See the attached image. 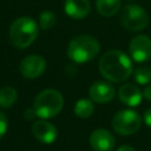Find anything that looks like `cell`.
I'll list each match as a JSON object with an SVG mask.
<instances>
[{
	"label": "cell",
	"instance_id": "cell-1",
	"mask_svg": "<svg viewBox=\"0 0 151 151\" xmlns=\"http://www.w3.org/2000/svg\"><path fill=\"white\" fill-rule=\"evenodd\" d=\"M99 71L105 79L112 83H120L131 76L133 67L131 59L124 52L111 50L100 58Z\"/></svg>",
	"mask_w": 151,
	"mask_h": 151
},
{
	"label": "cell",
	"instance_id": "cell-2",
	"mask_svg": "<svg viewBox=\"0 0 151 151\" xmlns=\"http://www.w3.org/2000/svg\"><path fill=\"white\" fill-rule=\"evenodd\" d=\"M39 24L29 17H19L9 26V40L19 50L27 48L39 34Z\"/></svg>",
	"mask_w": 151,
	"mask_h": 151
},
{
	"label": "cell",
	"instance_id": "cell-3",
	"mask_svg": "<svg viewBox=\"0 0 151 151\" xmlns=\"http://www.w3.org/2000/svg\"><path fill=\"white\" fill-rule=\"evenodd\" d=\"M100 51L99 41L92 35H78L73 38L67 47V57L77 63L84 64L97 57Z\"/></svg>",
	"mask_w": 151,
	"mask_h": 151
},
{
	"label": "cell",
	"instance_id": "cell-4",
	"mask_svg": "<svg viewBox=\"0 0 151 151\" xmlns=\"http://www.w3.org/2000/svg\"><path fill=\"white\" fill-rule=\"evenodd\" d=\"M64 107L63 94L54 88H46L41 91L34 99L33 109L38 118L48 119L58 116Z\"/></svg>",
	"mask_w": 151,
	"mask_h": 151
},
{
	"label": "cell",
	"instance_id": "cell-5",
	"mask_svg": "<svg viewBox=\"0 0 151 151\" xmlns=\"http://www.w3.org/2000/svg\"><path fill=\"white\" fill-rule=\"evenodd\" d=\"M122 25L131 32L143 31L149 24V15L145 9L138 5H126L119 15Z\"/></svg>",
	"mask_w": 151,
	"mask_h": 151
},
{
	"label": "cell",
	"instance_id": "cell-6",
	"mask_svg": "<svg viewBox=\"0 0 151 151\" xmlns=\"http://www.w3.org/2000/svg\"><path fill=\"white\" fill-rule=\"evenodd\" d=\"M142 125V117L134 110H120L112 118L113 130L122 136H131L136 133Z\"/></svg>",
	"mask_w": 151,
	"mask_h": 151
},
{
	"label": "cell",
	"instance_id": "cell-7",
	"mask_svg": "<svg viewBox=\"0 0 151 151\" xmlns=\"http://www.w3.org/2000/svg\"><path fill=\"white\" fill-rule=\"evenodd\" d=\"M46 68V60L38 54H31L25 57L20 61V73L27 79H35L40 77Z\"/></svg>",
	"mask_w": 151,
	"mask_h": 151
},
{
	"label": "cell",
	"instance_id": "cell-8",
	"mask_svg": "<svg viewBox=\"0 0 151 151\" xmlns=\"http://www.w3.org/2000/svg\"><path fill=\"white\" fill-rule=\"evenodd\" d=\"M129 52L137 63H145L151 59V39L147 35H137L130 41Z\"/></svg>",
	"mask_w": 151,
	"mask_h": 151
},
{
	"label": "cell",
	"instance_id": "cell-9",
	"mask_svg": "<svg viewBox=\"0 0 151 151\" xmlns=\"http://www.w3.org/2000/svg\"><path fill=\"white\" fill-rule=\"evenodd\" d=\"M88 142L94 151H112L116 145L114 136L106 129L94 130L90 134Z\"/></svg>",
	"mask_w": 151,
	"mask_h": 151
},
{
	"label": "cell",
	"instance_id": "cell-10",
	"mask_svg": "<svg viewBox=\"0 0 151 151\" xmlns=\"http://www.w3.org/2000/svg\"><path fill=\"white\" fill-rule=\"evenodd\" d=\"M32 133L40 143L44 144H52L58 137V130L55 125L45 119H39L33 123Z\"/></svg>",
	"mask_w": 151,
	"mask_h": 151
},
{
	"label": "cell",
	"instance_id": "cell-11",
	"mask_svg": "<svg viewBox=\"0 0 151 151\" xmlns=\"http://www.w3.org/2000/svg\"><path fill=\"white\" fill-rule=\"evenodd\" d=\"M114 87L106 81H94L88 88L90 99L98 104H105L114 98Z\"/></svg>",
	"mask_w": 151,
	"mask_h": 151
},
{
	"label": "cell",
	"instance_id": "cell-12",
	"mask_svg": "<svg viewBox=\"0 0 151 151\" xmlns=\"http://www.w3.org/2000/svg\"><path fill=\"white\" fill-rule=\"evenodd\" d=\"M118 97H119V100L124 105L130 106V107H134L142 103L143 93L140 92V90L136 85L124 84L118 90Z\"/></svg>",
	"mask_w": 151,
	"mask_h": 151
},
{
	"label": "cell",
	"instance_id": "cell-13",
	"mask_svg": "<svg viewBox=\"0 0 151 151\" xmlns=\"http://www.w3.org/2000/svg\"><path fill=\"white\" fill-rule=\"evenodd\" d=\"M64 9L67 17L79 20L86 18L91 12V4L88 0H66Z\"/></svg>",
	"mask_w": 151,
	"mask_h": 151
},
{
	"label": "cell",
	"instance_id": "cell-14",
	"mask_svg": "<svg viewBox=\"0 0 151 151\" xmlns=\"http://www.w3.org/2000/svg\"><path fill=\"white\" fill-rule=\"evenodd\" d=\"M120 0H97V12L103 17H113L120 9Z\"/></svg>",
	"mask_w": 151,
	"mask_h": 151
},
{
	"label": "cell",
	"instance_id": "cell-15",
	"mask_svg": "<svg viewBox=\"0 0 151 151\" xmlns=\"http://www.w3.org/2000/svg\"><path fill=\"white\" fill-rule=\"evenodd\" d=\"M18 98V92L13 86H4L0 88V107L9 109L14 105Z\"/></svg>",
	"mask_w": 151,
	"mask_h": 151
},
{
	"label": "cell",
	"instance_id": "cell-16",
	"mask_svg": "<svg viewBox=\"0 0 151 151\" xmlns=\"http://www.w3.org/2000/svg\"><path fill=\"white\" fill-rule=\"evenodd\" d=\"M94 112V104L91 99L81 98L74 105V113L78 118H88Z\"/></svg>",
	"mask_w": 151,
	"mask_h": 151
},
{
	"label": "cell",
	"instance_id": "cell-17",
	"mask_svg": "<svg viewBox=\"0 0 151 151\" xmlns=\"http://www.w3.org/2000/svg\"><path fill=\"white\" fill-rule=\"evenodd\" d=\"M134 80L139 85H146L151 81V68L149 66H139L133 72Z\"/></svg>",
	"mask_w": 151,
	"mask_h": 151
},
{
	"label": "cell",
	"instance_id": "cell-18",
	"mask_svg": "<svg viewBox=\"0 0 151 151\" xmlns=\"http://www.w3.org/2000/svg\"><path fill=\"white\" fill-rule=\"evenodd\" d=\"M57 22V17L51 11H44L39 15V27L42 29H50Z\"/></svg>",
	"mask_w": 151,
	"mask_h": 151
},
{
	"label": "cell",
	"instance_id": "cell-19",
	"mask_svg": "<svg viewBox=\"0 0 151 151\" xmlns=\"http://www.w3.org/2000/svg\"><path fill=\"white\" fill-rule=\"evenodd\" d=\"M7 127H8V120H7V117L0 112V139L6 134L7 132Z\"/></svg>",
	"mask_w": 151,
	"mask_h": 151
},
{
	"label": "cell",
	"instance_id": "cell-20",
	"mask_svg": "<svg viewBox=\"0 0 151 151\" xmlns=\"http://www.w3.org/2000/svg\"><path fill=\"white\" fill-rule=\"evenodd\" d=\"M24 117H25L27 120H33V119L37 117V113H35L33 106H32V107H28V109L25 110V112H24Z\"/></svg>",
	"mask_w": 151,
	"mask_h": 151
},
{
	"label": "cell",
	"instance_id": "cell-21",
	"mask_svg": "<svg viewBox=\"0 0 151 151\" xmlns=\"http://www.w3.org/2000/svg\"><path fill=\"white\" fill-rule=\"evenodd\" d=\"M143 120H144V123H145L149 127H151V107L147 109V110L144 112V114H143Z\"/></svg>",
	"mask_w": 151,
	"mask_h": 151
},
{
	"label": "cell",
	"instance_id": "cell-22",
	"mask_svg": "<svg viewBox=\"0 0 151 151\" xmlns=\"http://www.w3.org/2000/svg\"><path fill=\"white\" fill-rule=\"evenodd\" d=\"M143 98H145L146 100H151V85L146 86L144 90H143Z\"/></svg>",
	"mask_w": 151,
	"mask_h": 151
},
{
	"label": "cell",
	"instance_id": "cell-23",
	"mask_svg": "<svg viewBox=\"0 0 151 151\" xmlns=\"http://www.w3.org/2000/svg\"><path fill=\"white\" fill-rule=\"evenodd\" d=\"M116 151H136L131 145H122V146H119Z\"/></svg>",
	"mask_w": 151,
	"mask_h": 151
}]
</instances>
